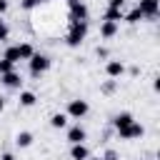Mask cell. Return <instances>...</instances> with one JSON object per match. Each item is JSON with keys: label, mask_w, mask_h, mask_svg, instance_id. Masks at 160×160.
<instances>
[{"label": "cell", "mask_w": 160, "mask_h": 160, "mask_svg": "<svg viewBox=\"0 0 160 160\" xmlns=\"http://www.w3.org/2000/svg\"><path fill=\"white\" fill-rule=\"evenodd\" d=\"M85 35H88V22H70V30L65 35V42L70 48H78L85 40Z\"/></svg>", "instance_id": "obj_1"}, {"label": "cell", "mask_w": 160, "mask_h": 160, "mask_svg": "<svg viewBox=\"0 0 160 160\" xmlns=\"http://www.w3.org/2000/svg\"><path fill=\"white\" fill-rule=\"evenodd\" d=\"M70 8V22H88V8L82 0H68Z\"/></svg>", "instance_id": "obj_2"}, {"label": "cell", "mask_w": 160, "mask_h": 160, "mask_svg": "<svg viewBox=\"0 0 160 160\" xmlns=\"http://www.w3.org/2000/svg\"><path fill=\"white\" fill-rule=\"evenodd\" d=\"M28 62H30V72H32V75H42V72L50 68V58L42 55V52H35Z\"/></svg>", "instance_id": "obj_3"}, {"label": "cell", "mask_w": 160, "mask_h": 160, "mask_svg": "<svg viewBox=\"0 0 160 160\" xmlns=\"http://www.w3.org/2000/svg\"><path fill=\"white\" fill-rule=\"evenodd\" d=\"M88 110H90V108H88V102H85V100H80V98H75V100H70V102H68V112H65V115H70V118L80 120L82 115H88Z\"/></svg>", "instance_id": "obj_4"}, {"label": "cell", "mask_w": 160, "mask_h": 160, "mask_svg": "<svg viewBox=\"0 0 160 160\" xmlns=\"http://www.w3.org/2000/svg\"><path fill=\"white\" fill-rule=\"evenodd\" d=\"M142 132H145V128L140 125V122H130L125 130H120L118 135L122 138V140H135V138H142Z\"/></svg>", "instance_id": "obj_5"}, {"label": "cell", "mask_w": 160, "mask_h": 160, "mask_svg": "<svg viewBox=\"0 0 160 160\" xmlns=\"http://www.w3.org/2000/svg\"><path fill=\"white\" fill-rule=\"evenodd\" d=\"M158 8H160L158 0H140V5H138V10H140L142 18H155L158 15Z\"/></svg>", "instance_id": "obj_6"}, {"label": "cell", "mask_w": 160, "mask_h": 160, "mask_svg": "<svg viewBox=\"0 0 160 160\" xmlns=\"http://www.w3.org/2000/svg\"><path fill=\"white\" fill-rule=\"evenodd\" d=\"M0 80H2V85H5V88H10V90H18V88L22 85V78H20L15 70H10V72L0 75Z\"/></svg>", "instance_id": "obj_7"}, {"label": "cell", "mask_w": 160, "mask_h": 160, "mask_svg": "<svg viewBox=\"0 0 160 160\" xmlns=\"http://www.w3.org/2000/svg\"><path fill=\"white\" fill-rule=\"evenodd\" d=\"M82 140H85V130H82L80 125H72V128L68 130V142H70V145H80Z\"/></svg>", "instance_id": "obj_8"}, {"label": "cell", "mask_w": 160, "mask_h": 160, "mask_svg": "<svg viewBox=\"0 0 160 160\" xmlns=\"http://www.w3.org/2000/svg\"><path fill=\"white\" fill-rule=\"evenodd\" d=\"M130 122H135L130 112H120V115H115V118H112V125H115V130H118V132H120V130H125Z\"/></svg>", "instance_id": "obj_9"}, {"label": "cell", "mask_w": 160, "mask_h": 160, "mask_svg": "<svg viewBox=\"0 0 160 160\" xmlns=\"http://www.w3.org/2000/svg\"><path fill=\"white\" fill-rule=\"evenodd\" d=\"M105 72H108L110 78H120V75L125 72V65H122L120 60H110V62L105 65Z\"/></svg>", "instance_id": "obj_10"}, {"label": "cell", "mask_w": 160, "mask_h": 160, "mask_svg": "<svg viewBox=\"0 0 160 160\" xmlns=\"http://www.w3.org/2000/svg\"><path fill=\"white\" fill-rule=\"evenodd\" d=\"M70 158H72V160H88L90 152H88V148L80 142V145H72V148H70Z\"/></svg>", "instance_id": "obj_11"}, {"label": "cell", "mask_w": 160, "mask_h": 160, "mask_svg": "<svg viewBox=\"0 0 160 160\" xmlns=\"http://www.w3.org/2000/svg\"><path fill=\"white\" fill-rule=\"evenodd\" d=\"M115 32H118V22L102 20V25H100V35H102V38H112Z\"/></svg>", "instance_id": "obj_12"}, {"label": "cell", "mask_w": 160, "mask_h": 160, "mask_svg": "<svg viewBox=\"0 0 160 160\" xmlns=\"http://www.w3.org/2000/svg\"><path fill=\"white\" fill-rule=\"evenodd\" d=\"M35 100H38L35 92H30V90H22V92H20V105H22V108H32Z\"/></svg>", "instance_id": "obj_13"}, {"label": "cell", "mask_w": 160, "mask_h": 160, "mask_svg": "<svg viewBox=\"0 0 160 160\" xmlns=\"http://www.w3.org/2000/svg\"><path fill=\"white\" fill-rule=\"evenodd\" d=\"M15 142H18V148H28V145H32V132H28V130H22V132H18V138H15Z\"/></svg>", "instance_id": "obj_14"}, {"label": "cell", "mask_w": 160, "mask_h": 160, "mask_svg": "<svg viewBox=\"0 0 160 160\" xmlns=\"http://www.w3.org/2000/svg\"><path fill=\"white\" fill-rule=\"evenodd\" d=\"M18 52H20V60H30V58L35 55V50H32V45H30V42L18 45Z\"/></svg>", "instance_id": "obj_15"}, {"label": "cell", "mask_w": 160, "mask_h": 160, "mask_svg": "<svg viewBox=\"0 0 160 160\" xmlns=\"http://www.w3.org/2000/svg\"><path fill=\"white\" fill-rule=\"evenodd\" d=\"M50 125H52V128H65V125H68V115H65V112H55V115L50 118Z\"/></svg>", "instance_id": "obj_16"}, {"label": "cell", "mask_w": 160, "mask_h": 160, "mask_svg": "<svg viewBox=\"0 0 160 160\" xmlns=\"http://www.w3.org/2000/svg\"><path fill=\"white\" fill-rule=\"evenodd\" d=\"M105 20H110V22H120V20H122V10H112V8H108V10H105Z\"/></svg>", "instance_id": "obj_17"}, {"label": "cell", "mask_w": 160, "mask_h": 160, "mask_svg": "<svg viewBox=\"0 0 160 160\" xmlns=\"http://www.w3.org/2000/svg\"><path fill=\"white\" fill-rule=\"evenodd\" d=\"M2 58H5V60H10V62H12V65H15V62H18V60H20V52H18V45H12V48H8V50H5V55H2Z\"/></svg>", "instance_id": "obj_18"}, {"label": "cell", "mask_w": 160, "mask_h": 160, "mask_svg": "<svg viewBox=\"0 0 160 160\" xmlns=\"http://www.w3.org/2000/svg\"><path fill=\"white\" fill-rule=\"evenodd\" d=\"M122 20H125V22H140V20H142V15H140V10L135 8V10H130L128 15H122Z\"/></svg>", "instance_id": "obj_19"}, {"label": "cell", "mask_w": 160, "mask_h": 160, "mask_svg": "<svg viewBox=\"0 0 160 160\" xmlns=\"http://www.w3.org/2000/svg\"><path fill=\"white\" fill-rule=\"evenodd\" d=\"M10 70H15V65H12L10 60L2 58V60H0V75H5V72H10Z\"/></svg>", "instance_id": "obj_20"}, {"label": "cell", "mask_w": 160, "mask_h": 160, "mask_svg": "<svg viewBox=\"0 0 160 160\" xmlns=\"http://www.w3.org/2000/svg\"><path fill=\"white\" fill-rule=\"evenodd\" d=\"M40 2H45V0H22L20 8H22V10H32V8H38Z\"/></svg>", "instance_id": "obj_21"}, {"label": "cell", "mask_w": 160, "mask_h": 160, "mask_svg": "<svg viewBox=\"0 0 160 160\" xmlns=\"http://www.w3.org/2000/svg\"><path fill=\"white\" fill-rule=\"evenodd\" d=\"M8 35H10V30H8L5 20H0V40H8Z\"/></svg>", "instance_id": "obj_22"}, {"label": "cell", "mask_w": 160, "mask_h": 160, "mask_svg": "<svg viewBox=\"0 0 160 160\" xmlns=\"http://www.w3.org/2000/svg\"><path fill=\"white\" fill-rule=\"evenodd\" d=\"M122 2H125V0H110L108 8H112V10H122Z\"/></svg>", "instance_id": "obj_23"}, {"label": "cell", "mask_w": 160, "mask_h": 160, "mask_svg": "<svg viewBox=\"0 0 160 160\" xmlns=\"http://www.w3.org/2000/svg\"><path fill=\"white\" fill-rule=\"evenodd\" d=\"M115 158H118V155H115V150H108V152H105V158H102V160H115Z\"/></svg>", "instance_id": "obj_24"}, {"label": "cell", "mask_w": 160, "mask_h": 160, "mask_svg": "<svg viewBox=\"0 0 160 160\" xmlns=\"http://www.w3.org/2000/svg\"><path fill=\"white\" fill-rule=\"evenodd\" d=\"M112 88H115V82H105V88H102V90H105V92H112Z\"/></svg>", "instance_id": "obj_25"}, {"label": "cell", "mask_w": 160, "mask_h": 160, "mask_svg": "<svg viewBox=\"0 0 160 160\" xmlns=\"http://www.w3.org/2000/svg\"><path fill=\"white\" fill-rule=\"evenodd\" d=\"M0 160H15V155H12V152H2V158H0Z\"/></svg>", "instance_id": "obj_26"}, {"label": "cell", "mask_w": 160, "mask_h": 160, "mask_svg": "<svg viewBox=\"0 0 160 160\" xmlns=\"http://www.w3.org/2000/svg\"><path fill=\"white\" fill-rule=\"evenodd\" d=\"M8 10V0H0V12H5Z\"/></svg>", "instance_id": "obj_27"}, {"label": "cell", "mask_w": 160, "mask_h": 160, "mask_svg": "<svg viewBox=\"0 0 160 160\" xmlns=\"http://www.w3.org/2000/svg\"><path fill=\"white\" fill-rule=\"evenodd\" d=\"M2 108H5V100H2V98H0V112H2Z\"/></svg>", "instance_id": "obj_28"}, {"label": "cell", "mask_w": 160, "mask_h": 160, "mask_svg": "<svg viewBox=\"0 0 160 160\" xmlns=\"http://www.w3.org/2000/svg\"><path fill=\"white\" fill-rule=\"evenodd\" d=\"M88 160H90V158H88ZM92 160H102V158H92Z\"/></svg>", "instance_id": "obj_29"}]
</instances>
